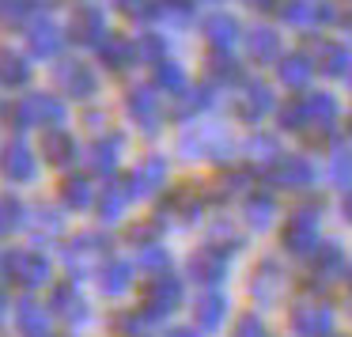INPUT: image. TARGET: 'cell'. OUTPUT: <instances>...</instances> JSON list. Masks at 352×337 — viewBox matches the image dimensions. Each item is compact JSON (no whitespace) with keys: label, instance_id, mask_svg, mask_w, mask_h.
Instances as JSON below:
<instances>
[{"label":"cell","instance_id":"6da1fadb","mask_svg":"<svg viewBox=\"0 0 352 337\" xmlns=\"http://www.w3.org/2000/svg\"><path fill=\"white\" fill-rule=\"evenodd\" d=\"M322 216H326V201L318 197H307L292 208L288 224L280 231V246L288 258H299V261H311L314 250L322 246Z\"/></svg>","mask_w":352,"mask_h":337},{"label":"cell","instance_id":"7a4b0ae2","mask_svg":"<svg viewBox=\"0 0 352 337\" xmlns=\"http://www.w3.org/2000/svg\"><path fill=\"white\" fill-rule=\"evenodd\" d=\"M235 152V140L223 125H190L178 137V155L182 160H212V163H228Z\"/></svg>","mask_w":352,"mask_h":337},{"label":"cell","instance_id":"3957f363","mask_svg":"<svg viewBox=\"0 0 352 337\" xmlns=\"http://www.w3.org/2000/svg\"><path fill=\"white\" fill-rule=\"evenodd\" d=\"M182 299H186L182 276L155 273V276H148L144 292H140V314H144L148 322H163V318H170V314L182 307Z\"/></svg>","mask_w":352,"mask_h":337},{"label":"cell","instance_id":"277c9868","mask_svg":"<svg viewBox=\"0 0 352 337\" xmlns=\"http://www.w3.org/2000/svg\"><path fill=\"white\" fill-rule=\"evenodd\" d=\"M8 122L16 129H34V125H46V129H61L65 125V102L57 95H23L19 102L8 107Z\"/></svg>","mask_w":352,"mask_h":337},{"label":"cell","instance_id":"5b68a950","mask_svg":"<svg viewBox=\"0 0 352 337\" xmlns=\"http://www.w3.org/2000/svg\"><path fill=\"white\" fill-rule=\"evenodd\" d=\"M288 329L292 337H333L337 311L326 299H299V303L288 307Z\"/></svg>","mask_w":352,"mask_h":337},{"label":"cell","instance_id":"8992f818","mask_svg":"<svg viewBox=\"0 0 352 337\" xmlns=\"http://www.w3.org/2000/svg\"><path fill=\"white\" fill-rule=\"evenodd\" d=\"M288 269H284L280 258H261L258 265H254L250 273V284H246V292H250V299L258 307H276L284 296H288Z\"/></svg>","mask_w":352,"mask_h":337},{"label":"cell","instance_id":"52a82bcc","mask_svg":"<svg viewBox=\"0 0 352 337\" xmlns=\"http://www.w3.org/2000/svg\"><path fill=\"white\" fill-rule=\"evenodd\" d=\"M110 254V239L102 231H80V235L69 239V246L61 250V261L72 276H87L95 269V261H102Z\"/></svg>","mask_w":352,"mask_h":337},{"label":"cell","instance_id":"ba28073f","mask_svg":"<svg viewBox=\"0 0 352 337\" xmlns=\"http://www.w3.org/2000/svg\"><path fill=\"white\" fill-rule=\"evenodd\" d=\"M208 201H216L212 190H201L197 182H182V186L170 190V197L160 205V213H155V216H160L163 224H167V216H175V220H182V224H197L201 216H205Z\"/></svg>","mask_w":352,"mask_h":337},{"label":"cell","instance_id":"9c48e42d","mask_svg":"<svg viewBox=\"0 0 352 337\" xmlns=\"http://www.w3.org/2000/svg\"><path fill=\"white\" fill-rule=\"evenodd\" d=\"M231 261L235 258L208 239L205 246H197V250L186 258V273H190L197 284H205V288H216V284H223L231 276Z\"/></svg>","mask_w":352,"mask_h":337},{"label":"cell","instance_id":"30bf717a","mask_svg":"<svg viewBox=\"0 0 352 337\" xmlns=\"http://www.w3.org/2000/svg\"><path fill=\"white\" fill-rule=\"evenodd\" d=\"M4 276H8V281H16L19 288H42V284H50L54 269H50V258L42 250L23 246V250L4 254Z\"/></svg>","mask_w":352,"mask_h":337},{"label":"cell","instance_id":"8fae6325","mask_svg":"<svg viewBox=\"0 0 352 337\" xmlns=\"http://www.w3.org/2000/svg\"><path fill=\"white\" fill-rule=\"evenodd\" d=\"M265 178L276 186V190H296V193H307L314 186V178H318V171H314V163L307 160V155H276L273 163H269Z\"/></svg>","mask_w":352,"mask_h":337},{"label":"cell","instance_id":"7c38bea8","mask_svg":"<svg viewBox=\"0 0 352 337\" xmlns=\"http://www.w3.org/2000/svg\"><path fill=\"white\" fill-rule=\"evenodd\" d=\"M276 95H273V87H265V84H243L239 87V95L231 99V114L239 118L243 125H261L269 114H276Z\"/></svg>","mask_w":352,"mask_h":337},{"label":"cell","instance_id":"4fadbf2b","mask_svg":"<svg viewBox=\"0 0 352 337\" xmlns=\"http://www.w3.org/2000/svg\"><path fill=\"white\" fill-rule=\"evenodd\" d=\"M349 273V254H344V246L341 243H322L318 250H314V258H311V281H307V288L311 292H326L333 281H341V276Z\"/></svg>","mask_w":352,"mask_h":337},{"label":"cell","instance_id":"5bb4252c","mask_svg":"<svg viewBox=\"0 0 352 337\" xmlns=\"http://www.w3.org/2000/svg\"><path fill=\"white\" fill-rule=\"evenodd\" d=\"M167 175H170V167H167V160H163V155H144V160L129 171L125 186H129L133 201H137V197H155V193L167 186Z\"/></svg>","mask_w":352,"mask_h":337},{"label":"cell","instance_id":"9a60e30c","mask_svg":"<svg viewBox=\"0 0 352 337\" xmlns=\"http://www.w3.org/2000/svg\"><path fill=\"white\" fill-rule=\"evenodd\" d=\"M228 322H231V299L216 288L201 292L197 303H193V326H197L201 334H220Z\"/></svg>","mask_w":352,"mask_h":337},{"label":"cell","instance_id":"2e32d148","mask_svg":"<svg viewBox=\"0 0 352 337\" xmlns=\"http://www.w3.org/2000/svg\"><path fill=\"white\" fill-rule=\"evenodd\" d=\"M50 314H57L61 322H69V326H80V322L91 318V307H87L84 292L76 288L72 281L65 284H54V292H50Z\"/></svg>","mask_w":352,"mask_h":337},{"label":"cell","instance_id":"e0dca14e","mask_svg":"<svg viewBox=\"0 0 352 337\" xmlns=\"http://www.w3.org/2000/svg\"><path fill=\"white\" fill-rule=\"evenodd\" d=\"M125 110H129L133 125H140L144 133H160L163 102H160V95H155V87H129V95H125Z\"/></svg>","mask_w":352,"mask_h":337},{"label":"cell","instance_id":"ac0fdd59","mask_svg":"<svg viewBox=\"0 0 352 337\" xmlns=\"http://www.w3.org/2000/svg\"><path fill=\"white\" fill-rule=\"evenodd\" d=\"M54 80L69 99H91V95L99 91V76H95V69L84 61H61L54 72Z\"/></svg>","mask_w":352,"mask_h":337},{"label":"cell","instance_id":"d6986e66","mask_svg":"<svg viewBox=\"0 0 352 337\" xmlns=\"http://www.w3.org/2000/svg\"><path fill=\"white\" fill-rule=\"evenodd\" d=\"M137 261H125V258H107L99 269H95V281H99V292L107 299H118L125 296V292L133 288V281H137Z\"/></svg>","mask_w":352,"mask_h":337},{"label":"cell","instance_id":"ffe728a7","mask_svg":"<svg viewBox=\"0 0 352 337\" xmlns=\"http://www.w3.org/2000/svg\"><path fill=\"white\" fill-rule=\"evenodd\" d=\"M0 171H4L8 182H34L38 160H34V152L23 144V140H12V144L4 148V155H0Z\"/></svg>","mask_w":352,"mask_h":337},{"label":"cell","instance_id":"44dd1931","mask_svg":"<svg viewBox=\"0 0 352 337\" xmlns=\"http://www.w3.org/2000/svg\"><path fill=\"white\" fill-rule=\"evenodd\" d=\"M201 34H205V42H208L212 50H223V54H231V46L239 42L243 27H239V19L231 16V12H212V16L201 19Z\"/></svg>","mask_w":352,"mask_h":337},{"label":"cell","instance_id":"7402d4cb","mask_svg":"<svg viewBox=\"0 0 352 337\" xmlns=\"http://www.w3.org/2000/svg\"><path fill=\"white\" fill-rule=\"evenodd\" d=\"M50 307H42L38 299H31V296H23L16 303V334L19 337H54L50 334Z\"/></svg>","mask_w":352,"mask_h":337},{"label":"cell","instance_id":"603a6c76","mask_svg":"<svg viewBox=\"0 0 352 337\" xmlns=\"http://www.w3.org/2000/svg\"><path fill=\"white\" fill-rule=\"evenodd\" d=\"M276 216H280V208H276L273 193H261V190L246 193V201H243V224L250 231H269L276 224Z\"/></svg>","mask_w":352,"mask_h":337},{"label":"cell","instance_id":"cb8c5ba5","mask_svg":"<svg viewBox=\"0 0 352 337\" xmlns=\"http://www.w3.org/2000/svg\"><path fill=\"white\" fill-rule=\"evenodd\" d=\"M69 31H72V39L84 42V46H102V42H107V19H102V8H95V4L76 8Z\"/></svg>","mask_w":352,"mask_h":337},{"label":"cell","instance_id":"d4e9b609","mask_svg":"<svg viewBox=\"0 0 352 337\" xmlns=\"http://www.w3.org/2000/svg\"><path fill=\"white\" fill-rule=\"evenodd\" d=\"M299 99H303L307 122H311V129H307V133L333 129V125H337V114H341V107H337L333 95H326V91H307V95H299Z\"/></svg>","mask_w":352,"mask_h":337},{"label":"cell","instance_id":"484cf974","mask_svg":"<svg viewBox=\"0 0 352 337\" xmlns=\"http://www.w3.org/2000/svg\"><path fill=\"white\" fill-rule=\"evenodd\" d=\"M129 201H133L129 186H125V182H110V186H102L99 197H95V213H99L102 224H118L125 213H129Z\"/></svg>","mask_w":352,"mask_h":337},{"label":"cell","instance_id":"4316f807","mask_svg":"<svg viewBox=\"0 0 352 337\" xmlns=\"http://www.w3.org/2000/svg\"><path fill=\"white\" fill-rule=\"evenodd\" d=\"M314 72H318V65H314V57H311V54L280 57V65H276V76H280V84H284V87H292V91H303V87L314 80Z\"/></svg>","mask_w":352,"mask_h":337},{"label":"cell","instance_id":"83f0119b","mask_svg":"<svg viewBox=\"0 0 352 337\" xmlns=\"http://www.w3.org/2000/svg\"><path fill=\"white\" fill-rule=\"evenodd\" d=\"M99 57H102V65H107L110 72H125V69H133V65L140 61L137 42L125 39V34H107V42L99 46Z\"/></svg>","mask_w":352,"mask_h":337},{"label":"cell","instance_id":"f1b7e54d","mask_svg":"<svg viewBox=\"0 0 352 337\" xmlns=\"http://www.w3.org/2000/svg\"><path fill=\"white\" fill-rule=\"evenodd\" d=\"M27 46H31L34 57H57L65 46V34H61V27H54L50 19H38V23L27 27Z\"/></svg>","mask_w":352,"mask_h":337},{"label":"cell","instance_id":"f546056e","mask_svg":"<svg viewBox=\"0 0 352 337\" xmlns=\"http://www.w3.org/2000/svg\"><path fill=\"white\" fill-rule=\"evenodd\" d=\"M76 140H72V133L65 129H46L42 133V155H46L50 167H69L72 160H76Z\"/></svg>","mask_w":352,"mask_h":337},{"label":"cell","instance_id":"4dcf8cb0","mask_svg":"<svg viewBox=\"0 0 352 337\" xmlns=\"http://www.w3.org/2000/svg\"><path fill=\"white\" fill-rule=\"evenodd\" d=\"M243 39H246V54H250V61H261V65L280 61V34L276 31H269V27H254V31H246Z\"/></svg>","mask_w":352,"mask_h":337},{"label":"cell","instance_id":"1f68e13d","mask_svg":"<svg viewBox=\"0 0 352 337\" xmlns=\"http://www.w3.org/2000/svg\"><path fill=\"white\" fill-rule=\"evenodd\" d=\"M118 160H122V137H118V133L99 137L91 144V152H87V167H91L95 175H114Z\"/></svg>","mask_w":352,"mask_h":337},{"label":"cell","instance_id":"d6a6232c","mask_svg":"<svg viewBox=\"0 0 352 337\" xmlns=\"http://www.w3.org/2000/svg\"><path fill=\"white\" fill-rule=\"evenodd\" d=\"M95 186H91V178L87 175H72V178H65L61 182V201H65V208H72V213H84V208H91L95 205Z\"/></svg>","mask_w":352,"mask_h":337},{"label":"cell","instance_id":"836d02e7","mask_svg":"<svg viewBox=\"0 0 352 337\" xmlns=\"http://www.w3.org/2000/svg\"><path fill=\"white\" fill-rule=\"evenodd\" d=\"M27 205L16 197V193H0V239H12L16 231L27 228Z\"/></svg>","mask_w":352,"mask_h":337},{"label":"cell","instance_id":"e575fe53","mask_svg":"<svg viewBox=\"0 0 352 337\" xmlns=\"http://www.w3.org/2000/svg\"><path fill=\"white\" fill-rule=\"evenodd\" d=\"M280 23L296 27V31L318 27V0H288V4H280Z\"/></svg>","mask_w":352,"mask_h":337},{"label":"cell","instance_id":"d590c367","mask_svg":"<svg viewBox=\"0 0 352 337\" xmlns=\"http://www.w3.org/2000/svg\"><path fill=\"white\" fill-rule=\"evenodd\" d=\"M216 102L212 87H186L182 95H175V118L178 122H190V118H197L201 110H208Z\"/></svg>","mask_w":352,"mask_h":337},{"label":"cell","instance_id":"8d00e7d4","mask_svg":"<svg viewBox=\"0 0 352 337\" xmlns=\"http://www.w3.org/2000/svg\"><path fill=\"white\" fill-rule=\"evenodd\" d=\"M152 87L155 91H167V95H182L186 87V69L178 61H167V57H163L160 65H155V76H152Z\"/></svg>","mask_w":352,"mask_h":337},{"label":"cell","instance_id":"74e56055","mask_svg":"<svg viewBox=\"0 0 352 337\" xmlns=\"http://www.w3.org/2000/svg\"><path fill=\"white\" fill-rule=\"evenodd\" d=\"M31 80V65L16 50H0V84L4 87H23Z\"/></svg>","mask_w":352,"mask_h":337},{"label":"cell","instance_id":"f35d334b","mask_svg":"<svg viewBox=\"0 0 352 337\" xmlns=\"http://www.w3.org/2000/svg\"><path fill=\"white\" fill-rule=\"evenodd\" d=\"M208 76H212V84L231 87V84H239V80H243V69H239V61L231 54L212 50V57H208Z\"/></svg>","mask_w":352,"mask_h":337},{"label":"cell","instance_id":"ab89813d","mask_svg":"<svg viewBox=\"0 0 352 337\" xmlns=\"http://www.w3.org/2000/svg\"><path fill=\"white\" fill-rule=\"evenodd\" d=\"M250 182H254V171L250 167H235V171H228V175L220 178V186H216V201H223V197H246L250 193Z\"/></svg>","mask_w":352,"mask_h":337},{"label":"cell","instance_id":"60d3db41","mask_svg":"<svg viewBox=\"0 0 352 337\" xmlns=\"http://www.w3.org/2000/svg\"><path fill=\"white\" fill-rule=\"evenodd\" d=\"M27 224L34 228V239H38V243H42V239H54V235H61V231H65V216L57 213V208H50V205H38Z\"/></svg>","mask_w":352,"mask_h":337},{"label":"cell","instance_id":"b9f144b4","mask_svg":"<svg viewBox=\"0 0 352 337\" xmlns=\"http://www.w3.org/2000/svg\"><path fill=\"white\" fill-rule=\"evenodd\" d=\"M137 269L148 276L155 273H170V250L163 243H152V246H140L137 250Z\"/></svg>","mask_w":352,"mask_h":337},{"label":"cell","instance_id":"7bdbcfd3","mask_svg":"<svg viewBox=\"0 0 352 337\" xmlns=\"http://www.w3.org/2000/svg\"><path fill=\"white\" fill-rule=\"evenodd\" d=\"M326 178L333 186H341L344 193L352 190V148H337L333 155H329V163H326Z\"/></svg>","mask_w":352,"mask_h":337},{"label":"cell","instance_id":"ee69618b","mask_svg":"<svg viewBox=\"0 0 352 337\" xmlns=\"http://www.w3.org/2000/svg\"><path fill=\"white\" fill-rule=\"evenodd\" d=\"M110 329H114V337H144L148 334V318L140 314V307L118 311L114 318H110Z\"/></svg>","mask_w":352,"mask_h":337},{"label":"cell","instance_id":"f6af8a7d","mask_svg":"<svg viewBox=\"0 0 352 337\" xmlns=\"http://www.w3.org/2000/svg\"><path fill=\"white\" fill-rule=\"evenodd\" d=\"M276 118H280V129H288V133H307V129H311L307 110H303V99H292L288 107H280V110H276Z\"/></svg>","mask_w":352,"mask_h":337},{"label":"cell","instance_id":"bcb514c9","mask_svg":"<svg viewBox=\"0 0 352 337\" xmlns=\"http://www.w3.org/2000/svg\"><path fill=\"white\" fill-rule=\"evenodd\" d=\"M160 235H163V220L160 216H152V220H140V224H133L129 228V243L137 246H152V243H160Z\"/></svg>","mask_w":352,"mask_h":337},{"label":"cell","instance_id":"7dc6e473","mask_svg":"<svg viewBox=\"0 0 352 337\" xmlns=\"http://www.w3.org/2000/svg\"><path fill=\"white\" fill-rule=\"evenodd\" d=\"M163 54H167V42H163V34H140V39H137V57H140V61L160 65Z\"/></svg>","mask_w":352,"mask_h":337},{"label":"cell","instance_id":"c3c4849f","mask_svg":"<svg viewBox=\"0 0 352 337\" xmlns=\"http://www.w3.org/2000/svg\"><path fill=\"white\" fill-rule=\"evenodd\" d=\"M231 337H273V329L261 322V314H243V318L231 326Z\"/></svg>","mask_w":352,"mask_h":337},{"label":"cell","instance_id":"681fc988","mask_svg":"<svg viewBox=\"0 0 352 337\" xmlns=\"http://www.w3.org/2000/svg\"><path fill=\"white\" fill-rule=\"evenodd\" d=\"M155 8H160V16H167L170 23H186V19H193V0H160Z\"/></svg>","mask_w":352,"mask_h":337},{"label":"cell","instance_id":"f907efd6","mask_svg":"<svg viewBox=\"0 0 352 337\" xmlns=\"http://www.w3.org/2000/svg\"><path fill=\"white\" fill-rule=\"evenodd\" d=\"M38 4L42 0H0V16L8 19V23H19V19H27Z\"/></svg>","mask_w":352,"mask_h":337},{"label":"cell","instance_id":"816d5d0a","mask_svg":"<svg viewBox=\"0 0 352 337\" xmlns=\"http://www.w3.org/2000/svg\"><path fill=\"white\" fill-rule=\"evenodd\" d=\"M246 152H250L254 160H261V163H273L276 155H280V152H276V140L273 137H261V133H254V137H250Z\"/></svg>","mask_w":352,"mask_h":337},{"label":"cell","instance_id":"f5cc1de1","mask_svg":"<svg viewBox=\"0 0 352 337\" xmlns=\"http://www.w3.org/2000/svg\"><path fill=\"white\" fill-rule=\"evenodd\" d=\"M118 12L129 19H152L160 8H155V0H118Z\"/></svg>","mask_w":352,"mask_h":337},{"label":"cell","instance_id":"db71d44e","mask_svg":"<svg viewBox=\"0 0 352 337\" xmlns=\"http://www.w3.org/2000/svg\"><path fill=\"white\" fill-rule=\"evenodd\" d=\"M163 337H205V334H201L197 326H170Z\"/></svg>","mask_w":352,"mask_h":337},{"label":"cell","instance_id":"11a10c76","mask_svg":"<svg viewBox=\"0 0 352 337\" xmlns=\"http://www.w3.org/2000/svg\"><path fill=\"white\" fill-rule=\"evenodd\" d=\"M87 125H91L95 133H99V129H107V114H87Z\"/></svg>","mask_w":352,"mask_h":337},{"label":"cell","instance_id":"9f6ffc18","mask_svg":"<svg viewBox=\"0 0 352 337\" xmlns=\"http://www.w3.org/2000/svg\"><path fill=\"white\" fill-rule=\"evenodd\" d=\"M341 213H344V220H349V224H352V190H349V193H344V201H341Z\"/></svg>","mask_w":352,"mask_h":337},{"label":"cell","instance_id":"6f0895ef","mask_svg":"<svg viewBox=\"0 0 352 337\" xmlns=\"http://www.w3.org/2000/svg\"><path fill=\"white\" fill-rule=\"evenodd\" d=\"M246 4H250V8H276L280 0H246Z\"/></svg>","mask_w":352,"mask_h":337},{"label":"cell","instance_id":"680465c9","mask_svg":"<svg viewBox=\"0 0 352 337\" xmlns=\"http://www.w3.org/2000/svg\"><path fill=\"white\" fill-rule=\"evenodd\" d=\"M4 314H8V296L0 292V322H4Z\"/></svg>","mask_w":352,"mask_h":337},{"label":"cell","instance_id":"91938a15","mask_svg":"<svg viewBox=\"0 0 352 337\" xmlns=\"http://www.w3.org/2000/svg\"><path fill=\"white\" fill-rule=\"evenodd\" d=\"M344 84H349V87H352V69H349V76H344Z\"/></svg>","mask_w":352,"mask_h":337},{"label":"cell","instance_id":"94428289","mask_svg":"<svg viewBox=\"0 0 352 337\" xmlns=\"http://www.w3.org/2000/svg\"><path fill=\"white\" fill-rule=\"evenodd\" d=\"M201 4H223V0H201Z\"/></svg>","mask_w":352,"mask_h":337},{"label":"cell","instance_id":"6125c7cd","mask_svg":"<svg viewBox=\"0 0 352 337\" xmlns=\"http://www.w3.org/2000/svg\"><path fill=\"white\" fill-rule=\"evenodd\" d=\"M349 133H352V114H349Z\"/></svg>","mask_w":352,"mask_h":337},{"label":"cell","instance_id":"be15d7a7","mask_svg":"<svg viewBox=\"0 0 352 337\" xmlns=\"http://www.w3.org/2000/svg\"><path fill=\"white\" fill-rule=\"evenodd\" d=\"M333 337H352V334H333Z\"/></svg>","mask_w":352,"mask_h":337},{"label":"cell","instance_id":"e7e4bbea","mask_svg":"<svg viewBox=\"0 0 352 337\" xmlns=\"http://www.w3.org/2000/svg\"><path fill=\"white\" fill-rule=\"evenodd\" d=\"M0 273H4V258H0Z\"/></svg>","mask_w":352,"mask_h":337},{"label":"cell","instance_id":"03108f58","mask_svg":"<svg viewBox=\"0 0 352 337\" xmlns=\"http://www.w3.org/2000/svg\"><path fill=\"white\" fill-rule=\"evenodd\" d=\"M349 284H352V276H349Z\"/></svg>","mask_w":352,"mask_h":337}]
</instances>
